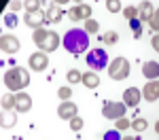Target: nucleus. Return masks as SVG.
I'll return each instance as SVG.
<instances>
[{
  "label": "nucleus",
  "mask_w": 159,
  "mask_h": 140,
  "mask_svg": "<svg viewBox=\"0 0 159 140\" xmlns=\"http://www.w3.org/2000/svg\"><path fill=\"white\" fill-rule=\"evenodd\" d=\"M108 76L112 81H123L129 76V62L125 57H115L108 64Z\"/></svg>",
  "instance_id": "20e7f679"
},
{
  "label": "nucleus",
  "mask_w": 159,
  "mask_h": 140,
  "mask_svg": "<svg viewBox=\"0 0 159 140\" xmlns=\"http://www.w3.org/2000/svg\"><path fill=\"white\" fill-rule=\"evenodd\" d=\"M40 2H53V0H40Z\"/></svg>",
  "instance_id": "ea45409f"
},
{
  "label": "nucleus",
  "mask_w": 159,
  "mask_h": 140,
  "mask_svg": "<svg viewBox=\"0 0 159 140\" xmlns=\"http://www.w3.org/2000/svg\"><path fill=\"white\" fill-rule=\"evenodd\" d=\"M57 96H60L61 100H70V96H72V89H70V87H60V89H57Z\"/></svg>",
  "instance_id": "2f4dec72"
},
{
  "label": "nucleus",
  "mask_w": 159,
  "mask_h": 140,
  "mask_svg": "<svg viewBox=\"0 0 159 140\" xmlns=\"http://www.w3.org/2000/svg\"><path fill=\"white\" fill-rule=\"evenodd\" d=\"M47 21V17H45V11H25V17H24V24L30 25V28H34V30H38V28H43V24Z\"/></svg>",
  "instance_id": "0eeeda50"
},
{
  "label": "nucleus",
  "mask_w": 159,
  "mask_h": 140,
  "mask_svg": "<svg viewBox=\"0 0 159 140\" xmlns=\"http://www.w3.org/2000/svg\"><path fill=\"white\" fill-rule=\"evenodd\" d=\"M17 24H19V21H17V15H15V13H7V15H4V25H7L9 30L17 28Z\"/></svg>",
  "instance_id": "b1692460"
},
{
  "label": "nucleus",
  "mask_w": 159,
  "mask_h": 140,
  "mask_svg": "<svg viewBox=\"0 0 159 140\" xmlns=\"http://www.w3.org/2000/svg\"><path fill=\"white\" fill-rule=\"evenodd\" d=\"M40 0H24V7H25V11H38L40 9Z\"/></svg>",
  "instance_id": "c85d7f7f"
},
{
  "label": "nucleus",
  "mask_w": 159,
  "mask_h": 140,
  "mask_svg": "<svg viewBox=\"0 0 159 140\" xmlns=\"http://www.w3.org/2000/svg\"><path fill=\"white\" fill-rule=\"evenodd\" d=\"M32 40H34V45L38 47V51H45V53L55 51L57 47H60V38H57V34H55L53 30H45V28L34 30Z\"/></svg>",
  "instance_id": "7ed1b4c3"
},
{
  "label": "nucleus",
  "mask_w": 159,
  "mask_h": 140,
  "mask_svg": "<svg viewBox=\"0 0 159 140\" xmlns=\"http://www.w3.org/2000/svg\"><path fill=\"white\" fill-rule=\"evenodd\" d=\"M81 83H83L87 89H96V87L100 85V76H98V72H91V70H89V72H85Z\"/></svg>",
  "instance_id": "6ab92c4d"
},
{
  "label": "nucleus",
  "mask_w": 159,
  "mask_h": 140,
  "mask_svg": "<svg viewBox=\"0 0 159 140\" xmlns=\"http://www.w3.org/2000/svg\"><path fill=\"white\" fill-rule=\"evenodd\" d=\"M45 17H47L49 24H57V21H61V17H64V11H61L60 4H49V9L45 11Z\"/></svg>",
  "instance_id": "2eb2a0df"
},
{
  "label": "nucleus",
  "mask_w": 159,
  "mask_h": 140,
  "mask_svg": "<svg viewBox=\"0 0 159 140\" xmlns=\"http://www.w3.org/2000/svg\"><path fill=\"white\" fill-rule=\"evenodd\" d=\"M142 98H144V100H148V102L159 100V79L148 81L147 85L142 87Z\"/></svg>",
  "instance_id": "f8f14e48"
},
{
  "label": "nucleus",
  "mask_w": 159,
  "mask_h": 140,
  "mask_svg": "<svg viewBox=\"0 0 159 140\" xmlns=\"http://www.w3.org/2000/svg\"><path fill=\"white\" fill-rule=\"evenodd\" d=\"M0 104H2V111H13L15 108V93H4Z\"/></svg>",
  "instance_id": "aec40b11"
},
{
  "label": "nucleus",
  "mask_w": 159,
  "mask_h": 140,
  "mask_svg": "<svg viewBox=\"0 0 159 140\" xmlns=\"http://www.w3.org/2000/svg\"><path fill=\"white\" fill-rule=\"evenodd\" d=\"M155 132H157V134H159V121H157V123H155Z\"/></svg>",
  "instance_id": "4c0bfd02"
},
{
  "label": "nucleus",
  "mask_w": 159,
  "mask_h": 140,
  "mask_svg": "<svg viewBox=\"0 0 159 140\" xmlns=\"http://www.w3.org/2000/svg\"><path fill=\"white\" fill-rule=\"evenodd\" d=\"M64 47H66L68 53H72L74 57L81 55V53L87 51V47H89V36H87V32H85V30H81V28H72V30H68L66 36H64Z\"/></svg>",
  "instance_id": "f257e3e1"
},
{
  "label": "nucleus",
  "mask_w": 159,
  "mask_h": 140,
  "mask_svg": "<svg viewBox=\"0 0 159 140\" xmlns=\"http://www.w3.org/2000/svg\"><path fill=\"white\" fill-rule=\"evenodd\" d=\"M153 13H155L153 4H151V2H142V4L138 7V19H140V21H148V19L153 17Z\"/></svg>",
  "instance_id": "a211bd4d"
},
{
  "label": "nucleus",
  "mask_w": 159,
  "mask_h": 140,
  "mask_svg": "<svg viewBox=\"0 0 159 140\" xmlns=\"http://www.w3.org/2000/svg\"><path fill=\"white\" fill-rule=\"evenodd\" d=\"M68 2H70V0H53V4H60V7L61 4H68Z\"/></svg>",
  "instance_id": "e433bc0d"
},
{
  "label": "nucleus",
  "mask_w": 159,
  "mask_h": 140,
  "mask_svg": "<svg viewBox=\"0 0 159 140\" xmlns=\"http://www.w3.org/2000/svg\"><path fill=\"white\" fill-rule=\"evenodd\" d=\"M74 2H81V0H74Z\"/></svg>",
  "instance_id": "a19ab883"
},
{
  "label": "nucleus",
  "mask_w": 159,
  "mask_h": 140,
  "mask_svg": "<svg viewBox=\"0 0 159 140\" xmlns=\"http://www.w3.org/2000/svg\"><path fill=\"white\" fill-rule=\"evenodd\" d=\"M0 51H2V53H9V55L17 53V51H19V40H17V36H13V34H2V36H0Z\"/></svg>",
  "instance_id": "6e6552de"
},
{
  "label": "nucleus",
  "mask_w": 159,
  "mask_h": 140,
  "mask_svg": "<svg viewBox=\"0 0 159 140\" xmlns=\"http://www.w3.org/2000/svg\"><path fill=\"white\" fill-rule=\"evenodd\" d=\"M104 140H121L119 138V129H110L104 134Z\"/></svg>",
  "instance_id": "72a5a7b5"
},
{
  "label": "nucleus",
  "mask_w": 159,
  "mask_h": 140,
  "mask_svg": "<svg viewBox=\"0 0 159 140\" xmlns=\"http://www.w3.org/2000/svg\"><path fill=\"white\" fill-rule=\"evenodd\" d=\"M15 123H17V117H15L13 111H2V113H0V127L11 129Z\"/></svg>",
  "instance_id": "f3484780"
},
{
  "label": "nucleus",
  "mask_w": 159,
  "mask_h": 140,
  "mask_svg": "<svg viewBox=\"0 0 159 140\" xmlns=\"http://www.w3.org/2000/svg\"><path fill=\"white\" fill-rule=\"evenodd\" d=\"M28 83H30V72L24 70L21 66H15V68H11V70L4 72V85H7V89L13 91V93L24 91V87H28Z\"/></svg>",
  "instance_id": "f03ea898"
},
{
  "label": "nucleus",
  "mask_w": 159,
  "mask_h": 140,
  "mask_svg": "<svg viewBox=\"0 0 159 140\" xmlns=\"http://www.w3.org/2000/svg\"><path fill=\"white\" fill-rule=\"evenodd\" d=\"M121 140H138V138H127V136H125V138H121Z\"/></svg>",
  "instance_id": "58836bf2"
},
{
  "label": "nucleus",
  "mask_w": 159,
  "mask_h": 140,
  "mask_svg": "<svg viewBox=\"0 0 159 140\" xmlns=\"http://www.w3.org/2000/svg\"><path fill=\"white\" fill-rule=\"evenodd\" d=\"M66 79H68V83H70V85H76V83H81V81H83V75H81V70L72 68V70H68V72H66Z\"/></svg>",
  "instance_id": "412c9836"
},
{
  "label": "nucleus",
  "mask_w": 159,
  "mask_h": 140,
  "mask_svg": "<svg viewBox=\"0 0 159 140\" xmlns=\"http://www.w3.org/2000/svg\"><path fill=\"white\" fill-rule=\"evenodd\" d=\"M28 64H30L32 70H38V72H40V70H47V66H49V57H47L45 51H38V53H32V55H30Z\"/></svg>",
  "instance_id": "1a4fd4ad"
},
{
  "label": "nucleus",
  "mask_w": 159,
  "mask_h": 140,
  "mask_svg": "<svg viewBox=\"0 0 159 140\" xmlns=\"http://www.w3.org/2000/svg\"><path fill=\"white\" fill-rule=\"evenodd\" d=\"M106 9H108V13H119L121 11V0H106Z\"/></svg>",
  "instance_id": "a878e982"
},
{
  "label": "nucleus",
  "mask_w": 159,
  "mask_h": 140,
  "mask_svg": "<svg viewBox=\"0 0 159 140\" xmlns=\"http://www.w3.org/2000/svg\"><path fill=\"white\" fill-rule=\"evenodd\" d=\"M85 62H87V66H89L93 72L104 70V68L108 66V53H106L104 49H93V51H89V53H87Z\"/></svg>",
  "instance_id": "39448f33"
},
{
  "label": "nucleus",
  "mask_w": 159,
  "mask_h": 140,
  "mask_svg": "<svg viewBox=\"0 0 159 140\" xmlns=\"http://www.w3.org/2000/svg\"><path fill=\"white\" fill-rule=\"evenodd\" d=\"M21 7H24V2H21V0H11V13L19 11Z\"/></svg>",
  "instance_id": "f704fd0d"
},
{
  "label": "nucleus",
  "mask_w": 159,
  "mask_h": 140,
  "mask_svg": "<svg viewBox=\"0 0 159 140\" xmlns=\"http://www.w3.org/2000/svg\"><path fill=\"white\" fill-rule=\"evenodd\" d=\"M102 40H104V43H106V45H117V40H119V34H117V32H112V30H110V32H106V34H104V36H102Z\"/></svg>",
  "instance_id": "393cba45"
},
{
  "label": "nucleus",
  "mask_w": 159,
  "mask_h": 140,
  "mask_svg": "<svg viewBox=\"0 0 159 140\" xmlns=\"http://www.w3.org/2000/svg\"><path fill=\"white\" fill-rule=\"evenodd\" d=\"M70 129H72V132H81V129H83V119H81L79 115L70 119Z\"/></svg>",
  "instance_id": "bb28decb"
},
{
  "label": "nucleus",
  "mask_w": 159,
  "mask_h": 140,
  "mask_svg": "<svg viewBox=\"0 0 159 140\" xmlns=\"http://www.w3.org/2000/svg\"><path fill=\"white\" fill-rule=\"evenodd\" d=\"M151 45H153V49L159 53V32H157V36H153V40H151Z\"/></svg>",
  "instance_id": "c9c22d12"
},
{
  "label": "nucleus",
  "mask_w": 159,
  "mask_h": 140,
  "mask_svg": "<svg viewBox=\"0 0 159 140\" xmlns=\"http://www.w3.org/2000/svg\"><path fill=\"white\" fill-rule=\"evenodd\" d=\"M68 17L70 19H89L91 17V7H87V4H76V7H72L70 11H68Z\"/></svg>",
  "instance_id": "4468645a"
},
{
  "label": "nucleus",
  "mask_w": 159,
  "mask_h": 140,
  "mask_svg": "<svg viewBox=\"0 0 159 140\" xmlns=\"http://www.w3.org/2000/svg\"><path fill=\"white\" fill-rule=\"evenodd\" d=\"M98 30H100V24L96 21V19H91V17L85 19V32H87V34H96Z\"/></svg>",
  "instance_id": "5701e85b"
},
{
  "label": "nucleus",
  "mask_w": 159,
  "mask_h": 140,
  "mask_svg": "<svg viewBox=\"0 0 159 140\" xmlns=\"http://www.w3.org/2000/svg\"><path fill=\"white\" fill-rule=\"evenodd\" d=\"M140 98H142V91L138 87H129L123 91V102L125 106H138L140 104Z\"/></svg>",
  "instance_id": "ddd939ff"
},
{
  "label": "nucleus",
  "mask_w": 159,
  "mask_h": 140,
  "mask_svg": "<svg viewBox=\"0 0 159 140\" xmlns=\"http://www.w3.org/2000/svg\"><path fill=\"white\" fill-rule=\"evenodd\" d=\"M127 127H132V123L125 119V117H121V119H117V129L119 132H123V129H127Z\"/></svg>",
  "instance_id": "473e14b6"
},
{
  "label": "nucleus",
  "mask_w": 159,
  "mask_h": 140,
  "mask_svg": "<svg viewBox=\"0 0 159 140\" xmlns=\"http://www.w3.org/2000/svg\"><path fill=\"white\" fill-rule=\"evenodd\" d=\"M132 127H134L136 132H144V129L148 127V123H147V119H142V117H138V119H136L134 123H132Z\"/></svg>",
  "instance_id": "cd10ccee"
},
{
  "label": "nucleus",
  "mask_w": 159,
  "mask_h": 140,
  "mask_svg": "<svg viewBox=\"0 0 159 140\" xmlns=\"http://www.w3.org/2000/svg\"><path fill=\"white\" fill-rule=\"evenodd\" d=\"M129 28L134 32V38H142V21L140 19H129Z\"/></svg>",
  "instance_id": "4be33fe9"
},
{
  "label": "nucleus",
  "mask_w": 159,
  "mask_h": 140,
  "mask_svg": "<svg viewBox=\"0 0 159 140\" xmlns=\"http://www.w3.org/2000/svg\"><path fill=\"white\" fill-rule=\"evenodd\" d=\"M125 102H112V100H106L102 104V117L104 119H110V121H117L125 117Z\"/></svg>",
  "instance_id": "423d86ee"
},
{
  "label": "nucleus",
  "mask_w": 159,
  "mask_h": 140,
  "mask_svg": "<svg viewBox=\"0 0 159 140\" xmlns=\"http://www.w3.org/2000/svg\"><path fill=\"white\" fill-rule=\"evenodd\" d=\"M148 24H151V28H153L155 32H159V9H155V13H153V17L148 19Z\"/></svg>",
  "instance_id": "7c9ffc66"
},
{
  "label": "nucleus",
  "mask_w": 159,
  "mask_h": 140,
  "mask_svg": "<svg viewBox=\"0 0 159 140\" xmlns=\"http://www.w3.org/2000/svg\"><path fill=\"white\" fill-rule=\"evenodd\" d=\"M76 115H79V106L70 100H64L60 106H57V117H60V119H68V121H70Z\"/></svg>",
  "instance_id": "9d476101"
},
{
  "label": "nucleus",
  "mask_w": 159,
  "mask_h": 140,
  "mask_svg": "<svg viewBox=\"0 0 159 140\" xmlns=\"http://www.w3.org/2000/svg\"><path fill=\"white\" fill-rule=\"evenodd\" d=\"M123 15H125L127 21H129V19H138V9H136V7H125Z\"/></svg>",
  "instance_id": "c756f323"
},
{
  "label": "nucleus",
  "mask_w": 159,
  "mask_h": 140,
  "mask_svg": "<svg viewBox=\"0 0 159 140\" xmlns=\"http://www.w3.org/2000/svg\"><path fill=\"white\" fill-rule=\"evenodd\" d=\"M32 108V98L25 91H17L15 93V111L17 113H28Z\"/></svg>",
  "instance_id": "9b49d317"
},
{
  "label": "nucleus",
  "mask_w": 159,
  "mask_h": 140,
  "mask_svg": "<svg viewBox=\"0 0 159 140\" xmlns=\"http://www.w3.org/2000/svg\"><path fill=\"white\" fill-rule=\"evenodd\" d=\"M142 75L147 76L148 81L159 79V62H144V66H142Z\"/></svg>",
  "instance_id": "dca6fc26"
}]
</instances>
